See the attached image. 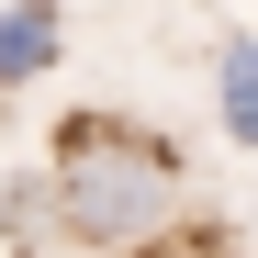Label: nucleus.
Listing matches in <instances>:
<instances>
[{"instance_id":"f257e3e1","label":"nucleus","mask_w":258,"mask_h":258,"mask_svg":"<svg viewBox=\"0 0 258 258\" xmlns=\"http://www.w3.org/2000/svg\"><path fill=\"white\" fill-rule=\"evenodd\" d=\"M45 180H56V247H79V258H135L168 225H191L180 157L157 135H135V123H112V112L68 123L56 157H45Z\"/></svg>"},{"instance_id":"f03ea898","label":"nucleus","mask_w":258,"mask_h":258,"mask_svg":"<svg viewBox=\"0 0 258 258\" xmlns=\"http://www.w3.org/2000/svg\"><path fill=\"white\" fill-rule=\"evenodd\" d=\"M56 68H68V12L56 0H0V90H34Z\"/></svg>"},{"instance_id":"7ed1b4c3","label":"nucleus","mask_w":258,"mask_h":258,"mask_svg":"<svg viewBox=\"0 0 258 258\" xmlns=\"http://www.w3.org/2000/svg\"><path fill=\"white\" fill-rule=\"evenodd\" d=\"M213 112H225V135L258 157V34H225V56H213Z\"/></svg>"}]
</instances>
